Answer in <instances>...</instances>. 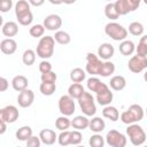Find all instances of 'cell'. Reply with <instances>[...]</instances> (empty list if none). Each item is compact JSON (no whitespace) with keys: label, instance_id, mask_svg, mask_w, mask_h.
<instances>
[{"label":"cell","instance_id":"cell-39","mask_svg":"<svg viewBox=\"0 0 147 147\" xmlns=\"http://www.w3.org/2000/svg\"><path fill=\"white\" fill-rule=\"evenodd\" d=\"M82 139H83V136L78 130L71 131V133H70V145H79L82 142Z\"/></svg>","mask_w":147,"mask_h":147},{"label":"cell","instance_id":"cell-26","mask_svg":"<svg viewBox=\"0 0 147 147\" xmlns=\"http://www.w3.org/2000/svg\"><path fill=\"white\" fill-rule=\"evenodd\" d=\"M134 51H136V46H134V42L131 40H124L119 44V52L124 56L131 55Z\"/></svg>","mask_w":147,"mask_h":147},{"label":"cell","instance_id":"cell-14","mask_svg":"<svg viewBox=\"0 0 147 147\" xmlns=\"http://www.w3.org/2000/svg\"><path fill=\"white\" fill-rule=\"evenodd\" d=\"M34 101V93L32 90H24L22 92H20L18 96H17V102L18 106L22 108H28L30 107Z\"/></svg>","mask_w":147,"mask_h":147},{"label":"cell","instance_id":"cell-5","mask_svg":"<svg viewBox=\"0 0 147 147\" xmlns=\"http://www.w3.org/2000/svg\"><path fill=\"white\" fill-rule=\"evenodd\" d=\"M105 32L115 41H124L127 37V30L116 22H109L105 26Z\"/></svg>","mask_w":147,"mask_h":147},{"label":"cell","instance_id":"cell-41","mask_svg":"<svg viewBox=\"0 0 147 147\" xmlns=\"http://www.w3.org/2000/svg\"><path fill=\"white\" fill-rule=\"evenodd\" d=\"M39 71H40L41 74L51 72V71H52V64H51V62H48V61H46V60L41 61V62L39 63Z\"/></svg>","mask_w":147,"mask_h":147},{"label":"cell","instance_id":"cell-2","mask_svg":"<svg viewBox=\"0 0 147 147\" xmlns=\"http://www.w3.org/2000/svg\"><path fill=\"white\" fill-rule=\"evenodd\" d=\"M15 15L21 25H30L33 21V15L30 10V3L25 0H20L15 5Z\"/></svg>","mask_w":147,"mask_h":147},{"label":"cell","instance_id":"cell-18","mask_svg":"<svg viewBox=\"0 0 147 147\" xmlns=\"http://www.w3.org/2000/svg\"><path fill=\"white\" fill-rule=\"evenodd\" d=\"M39 138H40V140H41L42 144L48 145V146L49 145H53L57 140V136H56L55 131H53L51 129H44V130H41L40 133H39Z\"/></svg>","mask_w":147,"mask_h":147},{"label":"cell","instance_id":"cell-1","mask_svg":"<svg viewBox=\"0 0 147 147\" xmlns=\"http://www.w3.org/2000/svg\"><path fill=\"white\" fill-rule=\"evenodd\" d=\"M87 88L91 92H95L96 93V101L99 102V105L101 106H109L110 102L113 101V92L109 90L108 85H106L105 83H102L99 78L96 77H91L87 79Z\"/></svg>","mask_w":147,"mask_h":147},{"label":"cell","instance_id":"cell-44","mask_svg":"<svg viewBox=\"0 0 147 147\" xmlns=\"http://www.w3.org/2000/svg\"><path fill=\"white\" fill-rule=\"evenodd\" d=\"M136 52H137V55H140V56H147V47L142 44H138V46L136 47Z\"/></svg>","mask_w":147,"mask_h":147},{"label":"cell","instance_id":"cell-21","mask_svg":"<svg viewBox=\"0 0 147 147\" xmlns=\"http://www.w3.org/2000/svg\"><path fill=\"white\" fill-rule=\"evenodd\" d=\"M85 93V90L80 83H74L68 88V95H70L72 99H79Z\"/></svg>","mask_w":147,"mask_h":147},{"label":"cell","instance_id":"cell-42","mask_svg":"<svg viewBox=\"0 0 147 147\" xmlns=\"http://www.w3.org/2000/svg\"><path fill=\"white\" fill-rule=\"evenodd\" d=\"M40 144H41L40 138L39 137H36V136H32L26 141V147H40Z\"/></svg>","mask_w":147,"mask_h":147},{"label":"cell","instance_id":"cell-17","mask_svg":"<svg viewBox=\"0 0 147 147\" xmlns=\"http://www.w3.org/2000/svg\"><path fill=\"white\" fill-rule=\"evenodd\" d=\"M114 53H115L114 46L111 44H108V42L101 44L99 46V48H98V56L100 59H102V60H106V61L111 59L114 56Z\"/></svg>","mask_w":147,"mask_h":147},{"label":"cell","instance_id":"cell-31","mask_svg":"<svg viewBox=\"0 0 147 147\" xmlns=\"http://www.w3.org/2000/svg\"><path fill=\"white\" fill-rule=\"evenodd\" d=\"M70 125H71V121L67 116H63V115L57 117L56 121H55V126L60 131H67Z\"/></svg>","mask_w":147,"mask_h":147},{"label":"cell","instance_id":"cell-22","mask_svg":"<svg viewBox=\"0 0 147 147\" xmlns=\"http://www.w3.org/2000/svg\"><path fill=\"white\" fill-rule=\"evenodd\" d=\"M71 125L74 129L82 131L85 130L86 127H88L90 125V119H87L86 116H76L72 121H71Z\"/></svg>","mask_w":147,"mask_h":147},{"label":"cell","instance_id":"cell-54","mask_svg":"<svg viewBox=\"0 0 147 147\" xmlns=\"http://www.w3.org/2000/svg\"><path fill=\"white\" fill-rule=\"evenodd\" d=\"M18 147H20V146H18Z\"/></svg>","mask_w":147,"mask_h":147},{"label":"cell","instance_id":"cell-43","mask_svg":"<svg viewBox=\"0 0 147 147\" xmlns=\"http://www.w3.org/2000/svg\"><path fill=\"white\" fill-rule=\"evenodd\" d=\"M13 6V1L11 0H2L0 1V10L2 13H7L8 10H10Z\"/></svg>","mask_w":147,"mask_h":147},{"label":"cell","instance_id":"cell-20","mask_svg":"<svg viewBox=\"0 0 147 147\" xmlns=\"http://www.w3.org/2000/svg\"><path fill=\"white\" fill-rule=\"evenodd\" d=\"M18 33V25L16 22L8 21L2 25V34L6 37H15Z\"/></svg>","mask_w":147,"mask_h":147},{"label":"cell","instance_id":"cell-50","mask_svg":"<svg viewBox=\"0 0 147 147\" xmlns=\"http://www.w3.org/2000/svg\"><path fill=\"white\" fill-rule=\"evenodd\" d=\"M145 5H147V0H146V1H145Z\"/></svg>","mask_w":147,"mask_h":147},{"label":"cell","instance_id":"cell-24","mask_svg":"<svg viewBox=\"0 0 147 147\" xmlns=\"http://www.w3.org/2000/svg\"><path fill=\"white\" fill-rule=\"evenodd\" d=\"M109 86L114 91H122L126 86V80L123 76H114L109 82Z\"/></svg>","mask_w":147,"mask_h":147},{"label":"cell","instance_id":"cell-7","mask_svg":"<svg viewBox=\"0 0 147 147\" xmlns=\"http://www.w3.org/2000/svg\"><path fill=\"white\" fill-rule=\"evenodd\" d=\"M78 103L80 107V110L85 114V116H93L96 113V106L94 103V98L91 93L85 92L79 99Z\"/></svg>","mask_w":147,"mask_h":147},{"label":"cell","instance_id":"cell-38","mask_svg":"<svg viewBox=\"0 0 147 147\" xmlns=\"http://www.w3.org/2000/svg\"><path fill=\"white\" fill-rule=\"evenodd\" d=\"M70 133L71 131H61V133L57 137V141L61 146L67 147L68 145H70Z\"/></svg>","mask_w":147,"mask_h":147},{"label":"cell","instance_id":"cell-9","mask_svg":"<svg viewBox=\"0 0 147 147\" xmlns=\"http://www.w3.org/2000/svg\"><path fill=\"white\" fill-rule=\"evenodd\" d=\"M139 5H140L139 0H117L115 2V7L119 16L134 11L139 7Z\"/></svg>","mask_w":147,"mask_h":147},{"label":"cell","instance_id":"cell-23","mask_svg":"<svg viewBox=\"0 0 147 147\" xmlns=\"http://www.w3.org/2000/svg\"><path fill=\"white\" fill-rule=\"evenodd\" d=\"M88 127H90V130H91L92 132L99 133V132H101V131L105 130L106 123H105V121H103L101 117H93V118L90 121Z\"/></svg>","mask_w":147,"mask_h":147},{"label":"cell","instance_id":"cell-52","mask_svg":"<svg viewBox=\"0 0 147 147\" xmlns=\"http://www.w3.org/2000/svg\"><path fill=\"white\" fill-rule=\"evenodd\" d=\"M146 115H147V108H146Z\"/></svg>","mask_w":147,"mask_h":147},{"label":"cell","instance_id":"cell-29","mask_svg":"<svg viewBox=\"0 0 147 147\" xmlns=\"http://www.w3.org/2000/svg\"><path fill=\"white\" fill-rule=\"evenodd\" d=\"M105 15L107 16V18L109 20H117L119 17V14L117 13L116 10V7H115V2H109L106 5L105 7Z\"/></svg>","mask_w":147,"mask_h":147},{"label":"cell","instance_id":"cell-4","mask_svg":"<svg viewBox=\"0 0 147 147\" xmlns=\"http://www.w3.org/2000/svg\"><path fill=\"white\" fill-rule=\"evenodd\" d=\"M54 46H55L54 37L45 36V37L40 38L38 46H37V55L39 57H41L42 60L49 59L54 53Z\"/></svg>","mask_w":147,"mask_h":147},{"label":"cell","instance_id":"cell-12","mask_svg":"<svg viewBox=\"0 0 147 147\" xmlns=\"http://www.w3.org/2000/svg\"><path fill=\"white\" fill-rule=\"evenodd\" d=\"M127 68L133 74H139L147 68V56L133 55L127 63Z\"/></svg>","mask_w":147,"mask_h":147},{"label":"cell","instance_id":"cell-19","mask_svg":"<svg viewBox=\"0 0 147 147\" xmlns=\"http://www.w3.org/2000/svg\"><path fill=\"white\" fill-rule=\"evenodd\" d=\"M28 84H29V80L23 75H17L11 80V86L17 92H22V91L26 90L28 88Z\"/></svg>","mask_w":147,"mask_h":147},{"label":"cell","instance_id":"cell-36","mask_svg":"<svg viewBox=\"0 0 147 147\" xmlns=\"http://www.w3.org/2000/svg\"><path fill=\"white\" fill-rule=\"evenodd\" d=\"M129 32L132 36H141L144 33V25L140 22H132L129 25Z\"/></svg>","mask_w":147,"mask_h":147},{"label":"cell","instance_id":"cell-32","mask_svg":"<svg viewBox=\"0 0 147 147\" xmlns=\"http://www.w3.org/2000/svg\"><path fill=\"white\" fill-rule=\"evenodd\" d=\"M22 61H23V63H24L25 65H28V67L32 65V64L34 63V61H36V52L32 51V49H26V51H24V53H23V55H22Z\"/></svg>","mask_w":147,"mask_h":147},{"label":"cell","instance_id":"cell-40","mask_svg":"<svg viewBox=\"0 0 147 147\" xmlns=\"http://www.w3.org/2000/svg\"><path fill=\"white\" fill-rule=\"evenodd\" d=\"M41 82L42 83H55L57 79V76L54 71L51 72H46V74H41Z\"/></svg>","mask_w":147,"mask_h":147},{"label":"cell","instance_id":"cell-27","mask_svg":"<svg viewBox=\"0 0 147 147\" xmlns=\"http://www.w3.org/2000/svg\"><path fill=\"white\" fill-rule=\"evenodd\" d=\"M31 137H32V129L28 125H24L16 131V138L21 141H28Z\"/></svg>","mask_w":147,"mask_h":147},{"label":"cell","instance_id":"cell-45","mask_svg":"<svg viewBox=\"0 0 147 147\" xmlns=\"http://www.w3.org/2000/svg\"><path fill=\"white\" fill-rule=\"evenodd\" d=\"M9 86V83L8 80L5 78V77H0V91L1 92H5Z\"/></svg>","mask_w":147,"mask_h":147},{"label":"cell","instance_id":"cell-51","mask_svg":"<svg viewBox=\"0 0 147 147\" xmlns=\"http://www.w3.org/2000/svg\"><path fill=\"white\" fill-rule=\"evenodd\" d=\"M76 147H84V146H76Z\"/></svg>","mask_w":147,"mask_h":147},{"label":"cell","instance_id":"cell-3","mask_svg":"<svg viewBox=\"0 0 147 147\" xmlns=\"http://www.w3.org/2000/svg\"><path fill=\"white\" fill-rule=\"evenodd\" d=\"M144 109L140 105H131L125 111H123L121 114V121L124 123V124H134L136 122H139L144 118Z\"/></svg>","mask_w":147,"mask_h":147},{"label":"cell","instance_id":"cell-10","mask_svg":"<svg viewBox=\"0 0 147 147\" xmlns=\"http://www.w3.org/2000/svg\"><path fill=\"white\" fill-rule=\"evenodd\" d=\"M103 62L93 53H87L86 55V71L91 75H100Z\"/></svg>","mask_w":147,"mask_h":147},{"label":"cell","instance_id":"cell-48","mask_svg":"<svg viewBox=\"0 0 147 147\" xmlns=\"http://www.w3.org/2000/svg\"><path fill=\"white\" fill-rule=\"evenodd\" d=\"M139 42H140V44H142V45H145V46L147 47V34H145V36H142V37L140 38V40H139Z\"/></svg>","mask_w":147,"mask_h":147},{"label":"cell","instance_id":"cell-37","mask_svg":"<svg viewBox=\"0 0 147 147\" xmlns=\"http://www.w3.org/2000/svg\"><path fill=\"white\" fill-rule=\"evenodd\" d=\"M88 144L91 147H103L105 146V139L100 134L95 133L88 139Z\"/></svg>","mask_w":147,"mask_h":147},{"label":"cell","instance_id":"cell-6","mask_svg":"<svg viewBox=\"0 0 147 147\" xmlns=\"http://www.w3.org/2000/svg\"><path fill=\"white\" fill-rule=\"evenodd\" d=\"M126 133L132 145L140 146L146 141V132L138 124H131L126 129Z\"/></svg>","mask_w":147,"mask_h":147},{"label":"cell","instance_id":"cell-8","mask_svg":"<svg viewBox=\"0 0 147 147\" xmlns=\"http://www.w3.org/2000/svg\"><path fill=\"white\" fill-rule=\"evenodd\" d=\"M106 142L110 147H125L126 146V137L118 132L117 130H110L106 134Z\"/></svg>","mask_w":147,"mask_h":147},{"label":"cell","instance_id":"cell-49","mask_svg":"<svg viewBox=\"0 0 147 147\" xmlns=\"http://www.w3.org/2000/svg\"><path fill=\"white\" fill-rule=\"evenodd\" d=\"M144 79L147 82V70H146V71H145V74H144Z\"/></svg>","mask_w":147,"mask_h":147},{"label":"cell","instance_id":"cell-11","mask_svg":"<svg viewBox=\"0 0 147 147\" xmlns=\"http://www.w3.org/2000/svg\"><path fill=\"white\" fill-rule=\"evenodd\" d=\"M59 110L63 116H71L75 113V101L70 95H62L59 99Z\"/></svg>","mask_w":147,"mask_h":147},{"label":"cell","instance_id":"cell-47","mask_svg":"<svg viewBox=\"0 0 147 147\" xmlns=\"http://www.w3.org/2000/svg\"><path fill=\"white\" fill-rule=\"evenodd\" d=\"M30 5H33V6H41L44 3V0H40V1H34V0H30L29 1Z\"/></svg>","mask_w":147,"mask_h":147},{"label":"cell","instance_id":"cell-30","mask_svg":"<svg viewBox=\"0 0 147 147\" xmlns=\"http://www.w3.org/2000/svg\"><path fill=\"white\" fill-rule=\"evenodd\" d=\"M85 77H86V74L82 68H75L70 71V79L74 83H80L85 79Z\"/></svg>","mask_w":147,"mask_h":147},{"label":"cell","instance_id":"cell-15","mask_svg":"<svg viewBox=\"0 0 147 147\" xmlns=\"http://www.w3.org/2000/svg\"><path fill=\"white\" fill-rule=\"evenodd\" d=\"M61 25H62V18L56 14H51L46 16V18L44 20V26L49 31H56V30L59 31Z\"/></svg>","mask_w":147,"mask_h":147},{"label":"cell","instance_id":"cell-34","mask_svg":"<svg viewBox=\"0 0 147 147\" xmlns=\"http://www.w3.org/2000/svg\"><path fill=\"white\" fill-rule=\"evenodd\" d=\"M115 72V64L110 61H106L102 64L101 71H100V76L102 77H109L110 75H113Z\"/></svg>","mask_w":147,"mask_h":147},{"label":"cell","instance_id":"cell-53","mask_svg":"<svg viewBox=\"0 0 147 147\" xmlns=\"http://www.w3.org/2000/svg\"><path fill=\"white\" fill-rule=\"evenodd\" d=\"M145 147H147V146H145Z\"/></svg>","mask_w":147,"mask_h":147},{"label":"cell","instance_id":"cell-13","mask_svg":"<svg viewBox=\"0 0 147 147\" xmlns=\"http://www.w3.org/2000/svg\"><path fill=\"white\" fill-rule=\"evenodd\" d=\"M20 116V113H18V109L15 107V106H6L3 107L1 110H0V119L6 122L7 124L8 123H14L16 122V119L18 118Z\"/></svg>","mask_w":147,"mask_h":147},{"label":"cell","instance_id":"cell-46","mask_svg":"<svg viewBox=\"0 0 147 147\" xmlns=\"http://www.w3.org/2000/svg\"><path fill=\"white\" fill-rule=\"evenodd\" d=\"M0 125H1V129H0V134H3V133L6 132V130H7V123L0 119Z\"/></svg>","mask_w":147,"mask_h":147},{"label":"cell","instance_id":"cell-25","mask_svg":"<svg viewBox=\"0 0 147 147\" xmlns=\"http://www.w3.org/2000/svg\"><path fill=\"white\" fill-rule=\"evenodd\" d=\"M102 116L113 121V122H116L118 118H119V113L117 110L116 107H113V106H106L102 110Z\"/></svg>","mask_w":147,"mask_h":147},{"label":"cell","instance_id":"cell-16","mask_svg":"<svg viewBox=\"0 0 147 147\" xmlns=\"http://www.w3.org/2000/svg\"><path fill=\"white\" fill-rule=\"evenodd\" d=\"M0 49L3 54H7V55H11L16 52L17 49V42L13 39V38H6V39H2L1 42H0Z\"/></svg>","mask_w":147,"mask_h":147},{"label":"cell","instance_id":"cell-28","mask_svg":"<svg viewBox=\"0 0 147 147\" xmlns=\"http://www.w3.org/2000/svg\"><path fill=\"white\" fill-rule=\"evenodd\" d=\"M53 37H54V40H55L56 42H59L60 45H67V44H69L70 40H71L70 34H69L68 32H65V31H61V30L56 31L55 34H54Z\"/></svg>","mask_w":147,"mask_h":147},{"label":"cell","instance_id":"cell-35","mask_svg":"<svg viewBox=\"0 0 147 147\" xmlns=\"http://www.w3.org/2000/svg\"><path fill=\"white\" fill-rule=\"evenodd\" d=\"M39 90L41 92V94L44 95H52L55 90H56V84L55 83H42L39 86Z\"/></svg>","mask_w":147,"mask_h":147},{"label":"cell","instance_id":"cell-33","mask_svg":"<svg viewBox=\"0 0 147 147\" xmlns=\"http://www.w3.org/2000/svg\"><path fill=\"white\" fill-rule=\"evenodd\" d=\"M45 30L46 29H45L44 24H34V25H32L30 28L29 33L33 38H42V36L45 33Z\"/></svg>","mask_w":147,"mask_h":147}]
</instances>
